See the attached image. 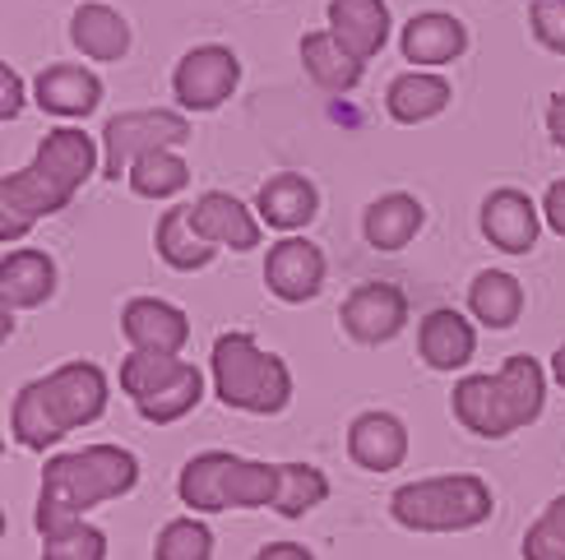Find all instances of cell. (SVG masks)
Instances as JSON below:
<instances>
[{
    "label": "cell",
    "mask_w": 565,
    "mask_h": 560,
    "mask_svg": "<svg viewBox=\"0 0 565 560\" xmlns=\"http://www.w3.org/2000/svg\"><path fill=\"white\" fill-rule=\"evenodd\" d=\"M98 158L103 149L93 134L75 126L46 130L29 168L6 172V181H0V241H6V250L29 237L38 218L61 214L84 191V181L98 172Z\"/></svg>",
    "instance_id": "obj_1"
},
{
    "label": "cell",
    "mask_w": 565,
    "mask_h": 560,
    "mask_svg": "<svg viewBox=\"0 0 565 560\" xmlns=\"http://www.w3.org/2000/svg\"><path fill=\"white\" fill-rule=\"evenodd\" d=\"M107 412V376L93 362H65L52 376L19 389L10 408V435L23 450H52L56 440L98 422Z\"/></svg>",
    "instance_id": "obj_2"
},
{
    "label": "cell",
    "mask_w": 565,
    "mask_h": 560,
    "mask_svg": "<svg viewBox=\"0 0 565 560\" xmlns=\"http://www.w3.org/2000/svg\"><path fill=\"white\" fill-rule=\"evenodd\" d=\"M139 482V459L121 445H84L75 454H56L42 473V496H38V532L79 524L93 505L130 496Z\"/></svg>",
    "instance_id": "obj_3"
},
{
    "label": "cell",
    "mask_w": 565,
    "mask_h": 560,
    "mask_svg": "<svg viewBox=\"0 0 565 560\" xmlns=\"http://www.w3.org/2000/svg\"><path fill=\"white\" fill-rule=\"evenodd\" d=\"M547 403V370L537 357L514 353L497 376H463L450 394L455 422L482 440H505L543 417Z\"/></svg>",
    "instance_id": "obj_4"
},
{
    "label": "cell",
    "mask_w": 565,
    "mask_h": 560,
    "mask_svg": "<svg viewBox=\"0 0 565 560\" xmlns=\"http://www.w3.org/2000/svg\"><path fill=\"white\" fill-rule=\"evenodd\" d=\"M209 370H214V394L250 417H274L288 408L292 399V370L278 353H265L255 334H218L214 357H209Z\"/></svg>",
    "instance_id": "obj_5"
},
{
    "label": "cell",
    "mask_w": 565,
    "mask_h": 560,
    "mask_svg": "<svg viewBox=\"0 0 565 560\" xmlns=\"http://www.w3.org/2000/svg\"><path fill=\"white\" fill-rule=\"evenodd\" d=\"M177 496L191 515L269 509L278 500V463H255V459H237L227 450H204L181 469Z\"/></svg>",
    "instance_id": "obj_6"
},
{
    "label": "cell",
    "mask_w": 565,
    "mask_h": 560,
    "mask_svg": "<svg viewBox=\"0 0 565 560\" xmlns=\"http://www.w3.org/2000/svg\"><path fill=\"white\" fill-rule=\"evenodd\" d=\"M491 486L473 473H450V477H422L398 486L390 496L394 524L413 532H468L491 519Z\"/></svg>",
    "instance_id": "obj_7"
},
{
    "label": "cell",
    "mask_w": 565,
    "mask_h": 560,
    "mask_svg": "<svg viewBox=\"0 0 565 560\" xmlns=\"http://www.w3.org/2000/svg\"><path fill=\"white\" fill-rule=\"evenodd\" d=\"M185 139H191V121H185L181 111H168V107L111 116L107 130H103V176L121 181V176H130V168L145 153L181 149Z\"/></svg>",
    "instance_id": "obj_8"
},
{
    "label": "cell",
    "mask_w": 565,
    "mask_h": 560,
    "mask_svg": "<svg viewBox=\"0 0 565 560\" xmlns=\"http://www.w3.org/2000/svg\"><path fill=\"white\" fill-rule=\"evenodd\" d=\"M237 84H242V61L232 46L218 42L191 46L172 69V93L185 111H218L237 93Z\"/></svg>",
    "instance_id": "obj_9"
},
{
    "label": "cell",
    "mask_w": 565,
    "mask_h": 560,
    "mask_svg": "<svg viewBox=\"0 0 565 560\" xmlns=\"http://www.w3.org/2000/svg\"><path fill=\"white\" fill-rule=\"evenodd\" d=\"M343 330L358 338V343H390L404 334V324H408V297L404 288H394V283H358L348 297H343Z\"/></svg>",
    "instance_id": "obj_10"
},
{
    "label": "cell",
    "mask_w": 565,
    "mask_h": 560,
    "mask_svg": "<svg viewBox=\"0 0 565 560\" xmlns=\"http://www.w3.org/2000/svg\"><path fill=\"white\" fill-rule=\"evenodd\" d=\"M265 288L278 301H288V306H301V301L320 297V288H324V250L311 246L306 237H282L278 246H269Z\"/></svg>",
    "instance_id": "obj_11"
},
{
    "label": "cell",
    "mask_w": 565,
    "mask_h": 560,
    "mask_svg": "<svg viewBox=\"0 0 565 560\" xmlns=\"http://www.w3.org/2000/svg\"><path fill=\"white\" fill-rule=\"evenodd\" d=\"M543 231V204H533L524 191L501 185L482 200V237L505 255H529Z\"/></svg>",
    "instance_id": "obj_12"
},
{
    "label": "cell",
    "mask_w": 565,
    "mask_h": 560,
    "mask_svg": "<svg viewBox=\"0 0 565 560\" xmlns=\"http://www.w3.org/2000/svg\"><path fill=\"white\" fill-rule=\"evenodd\" d=\"M121 334L130 343V353H177L181 357V347L191 343V320L172 301L135 297L121 311Z\"/></svg>",
    "instance_id": "obj_13"
},
{
    "label": "cell",
    "mask_w": 565,
    "mask_h": 560,
    "mask_svg": "<svg viewBox=\"0 0 565 560\" xmlns=\"http://www.w3.org/2000/svg\"><path fill=\"white\" fill-rule=\"evenodd\" d=\"M398 52H404V61H413V69L455 65L468 52V29L445 10L413 14L404 23V33H398Z\"/></svg>",
    "instance_id": "obj_14"
},
{
    "label": "cell",
    "mask_w": 565,
    "mask_h": 560,
    "mask_svg": "<svg viewBox=\"0 0 565 560\" xmlns=\"http://www.w3.org/2000/svg\"><path fill=\"white\" fill-rule=\"evenodd\" d=\"M33 103L46 111V116H65V121H79V116L98 111L103 103V79L93 75L88 65H46L42 75L33 79Z\"/></svg>",
    "instance_id": "obj_15"
},
{
    "label": "cell",
    "mask_w": 565,
    "mask_h": 560,
    "mask_svg": "<svg viewBox=\"0 0 565 560\" xmlns=\"http://www.w3.org/2000/svg\"><path fill=\"white\" fill-rule=\"evenodd\" d=\"M191 223L204 241H214L218 250H255L260 246V214H250V208L227 195V191H209L191 204Z\"/></svg>",
    "instance_id": "obj_16"
},
{
    "label": "cell",
    "mask_w": 565,
    "mask_h": 560,
    "mask_svg": "<svg viewBox=\"0 0 565 560\" xmlns=\"http://www.w3.org/2000/svg\"><path fill=\"white\" fill-rule=\"evenodd\" d=\"M417 353H422V362H427L431 370H463L468 362H473V353H478L473 320L450 311V306L422 315V324H417Z\"/></svg>",
    "instance_id": "obj_17"
},
{
    "label": "cell",
    "mask_w": 565,
    "mask_h": 560,
    "mask_svg": "<svg viewBox=\"0 0 565 560\" xmlns=\"http://www.w3.org/2000/svg\"><path fill=\"white\" fill-rule=\"evenodd\" d=\"M348 459L366 473H394L408 459V431L394 412H362L348 427Z\"/></svg>",
    "instance_id": "obj_18"
},
{
    "label": "cell",
    "mask_w": 565,
    "mask_h": 560,
    "mask_svg": "<svg viewBox=\"0 0 565 560\" xmlns=\"http://www.w3.org/2000/svg\"><path fill=\"white\" fill-rule=\"evenodd\" d=\"M56 292V260L46 250L14 246L0 260V301L6 311H33Z\"/></svg>",
    "instance_id": "obj_19"
},
{
    "label": "cell",
    "mask_w": 565,
    "mask_h": 560,
    "mask_svg": "<svg viewBox=\"0 0 565 560\" xmlns=\"http://www.w3.org/2000/svg\"><path fill=\"white\" fill-rule=\"evenodd\" d=\"M255 214L274 231H301L320 214V191L301 172H274L255 195Z\"/></svg>",
    "instance_id": "obj_20"
},
{
    "label": "cell",
    "mask_w": 565,
    "mask_h": 560,
    "mask_svg": "<svg viewBox=\"0 0 565 560\" xmlns=\"http://www.w3.org/2000/svg\"><path fill=\"white\" fill-rule=\"evenodd\" d=\"M329 33L358 61H375L390 42V6L385 0H329Z\"/></svg>",
    "instance_id": "obj_21"
},
{
    "label": "cell",
    "mask_w": 565,
    "mask_h": 560,
    "mask_svg": "<svg viewBox=\"0 0 565 560\" xmlns=\"http://www.w3.org/2000/svg\"><path fill=\"white\" fill-rule=\"evenodd\" d=\"M450 98H455V88L440 69H404L385 93V111L398 126H422L450 107Z\"/></svg>",
    "instance_id": "obj_22"
},
{
    "label": "cell",
    "mask_w": 565,
    "mask_h": 560,
    "mask_svg": "<svg viewBox=\"0 0 565 560\" xmlns=\"http://www.w3.org/2000/svg\"><path fill=\"white\" fill-rule=\"evenodd\" d=\"M70 42L88 61H121L130 52V23L103 0H93V6H79L70 14Z\"/></svg>",
    "instance_id": "obj_23"
},
{
    "label": "cell",
    "mask_w": 565,
    "mask_h": 560,
    "mask_svg": "<svg viewBox=\"0 0 565 560\" xmlns=\"http://www.w3.org/2000/svg\"><path fill=\"white\" fill-rule=\"evenodd\" d=\"M301 65L324 93H352L362 84V69H366V61L352 56L329 29H316V33L301 37Z\"/></svg>",
    "instance_id": "obj_24"
},
{
    "label": "cell",
    "mask_w": 565,
    "mask_h": 560,
    "mask_svg": "<svg viewBox=\"0 0 565 560\" xmlns=\"http://www.w3.org/2000/svg\"><path fill=\"white\" fill-rule=\"evenodd\" d=\"M422 223H427L422 204L404 191H394V195H381L362 214V237L371 250H404L422 231Z\"/></svg>",
    "instance_id": "obj_25"
},
{
    "label": "cell",
    "mask_w": 565,
    "mask_h": 560,
    "mask_svg": "<svg viewBox=\"0 0 565 560\" xmlns=\"http://www.w3.org/2000/svg\"><path fill=\"white\" fill-rule=\"evenodd\" d=\"M153 246H158L162 260H168L172 269H181V273H195V269H204V265H214V255H218V246L204 241L200 231H195L191 204H177V208H168V214L158 218Z\"/></svg>",
    "instance_id": "obj_26"
},
{
    "label": "cell",
    "mask_w": 565,
    "mask_h": 560,
    "mask_svg": "<svg viewBox=\"0 0 565 560\" xmlns=\"http://www.w3.org/2000/svg\"><path fill=\"white\" fill-rule=\"evenodd\" d=\"M468 311H473V320L487 324V330H510V324L524 315L520 278L505 269H482L473 278V288H468Z\"/></svg>",
    "instance_id": "obj_27"
},
{
    "label": "cell",
    "mask_w": 565,
    "mask_h": 560,
    "mask_svg": "<svg viewBox=\"0 0 565 560\" xmlns=\"http://www.w3.org/2000/svg\"><path fill=\"white\" fill-rule=\"evenodd\" d=\"M126 181L139 200H172L191 185V168H185V158L177 149H158V153L139 158Z\"/></svg>",
    "instance_id": "obj_28"
},
{
    "label": "cell",
    "mask_w": 565,
    "mask_h": 560,
    "mask_svg": "<svg viewBox=\"0 0 565 560\" xmlns=\"http://www.w3.org/2000/svg\"><path fill=\"white\" fill-rule=\"evenodd\" d=\"M185 366L191 362L177 357V353H130L121 362V394H130V403L139 408V403H149L153 394L168 389Z\"/></svg>",
    "instance_id": "obj_29"
},
{
    "label": "cell",
    "mask_w": 565,
    "mask_h": 560,
    "mask_svg": "<svg viewBox=\"0 0 565 560\" xmlns=\"http://www.w3.org/2000/svg\"><path fill=\"white\" fill-rule=\"evenodd\" d=\"M329 496V477L311 463H278V500L274 509L282 519H301Z\"/></svg>",
    "instance_id": "obj_30"
},
{
    "label": "cell",
    "mask_w": 565,
    "mask_h": 560,
    "mask_svg": "<svg viewBox=\"0 0 565 560\" xmlns=\"http://www.w3.org/2000/svg\"><path fill=\"white\" fill-rule=\"evenodd\" d=\"M200 399H204V370L191 362V366H185L168 389L153 394L149 403H139L135 412L145 417V422H153V427H172V422H181L185 412H195V408H200Z\"/></svg>",
    "instance_id": "obj_31"
},
{
    "label": "cell",
    "mask_w": 565,
    "mask_h": 560,
    "mask_svg": "<svg viewBox=\"0 0 565 560\" xmlns=\"http://www.w3.org/2000/svg\"><path fill=\"white\" fill-rule=\"evenodd\" d=\"M153 560H214V532L195 515L162 524L153 542Z\"/></svg>",
    "instance_id": "obj_32"
},
{
    "label": "cell",
    "mask_w": 565,
    "mask_h": 560,
    "mask_svg": "<svg viewBox=\"0 0 565 560\" xmlns=\"http://www.w3.org/2000/svg\"><path fill=\"white\" fill-rule=\"evenodd\" d=\"M42 560H107V532L84 519L70 528H56V532H46Z\"/></svg>",
    "instance_id": "obj_33"
},
{
    "label": "cell",
    "mask_w": 565,
    "mask_h": 560,
    "mask_svg": "<svg viewBox=\"0 0 565 560\" xmlns=\"http://www.w3.org/2000/svg\"><path fill=\"white\" fill-rule=\"evenodd\" d=\"M524 560H565V496H556L524 532Z\"/></svg>",
    "instance_id": "obj_34"
},
{
    "label": "cell",
    "mask_w": 565,
    "mask_h": 560,
    "mask_svg": "<svg viewBox=\"0 0 565 560\" xmlns=\"http://www.w3.org/2000/svg\"><path fill=\"white\" fill-rule=\"evenodd\" d=\"M529 23H533V37L543 42L547 52L565 56V0H533Z\"/></svg>",
    "instance_id": "obj_35"
},
{
    "label": "cell",
    "mask_w": 565,
    "mask_h": 560,
    "mask_svg": "<svg viewBox=\"0 0 565 560\" xmlns=\"http://www.w3.org/2000/svg\"><path fill=\"white\" fill-rule=\"evenodd\" d=\"M19 111H23V79L6 65L0 69V121H14Z\"/></svg>",
    "instance_id": "obj_36"
},
{
    "label": "cell",
    "mask_w": 565,
    "mask_h": 560,
    "mask_svg": "<svg viewBox=\"0 0 565 560\" xmlns=\"http://www.w3.org/2000/svg\"><path fill=\"white\" fill-rule=\"evenodd\" d=\"M543 223L556 231V237H565V176L547 185V195H543Z\"/></svg>",
    "instance_id": "obj_37"
},
{
    "label": "cell",
    "mask_w": 565,
    "mask_h": 560,
    "mask_svg": "<svg viewBox=\"0 0 565 560\" xmlns=\"http://www.w3.org/2000/svg\"><path fill=\"white\" fill-rule=\"evenodd\" d=\"M547 134H552L556 149H565V88L547 103Z\"/></svg>",
    "instance_id": "obj_38"
},
{
    "label": "cell",
    "mask_w": 565,
    "mask_h": 560,
    "mask_svg": "<svg viewBox=\"0 0 565 560\" xmlns=\"http://www.w3.org/2000/svg\"><path fill=\"white\" fill-rule=\"evenodd\" d=\"M255 560H316V556L306 551L301 542H269V547L255 551Z\"/></svg>",
    "instance_id": "obj_39"
},
{
    "label": "cell",
    "mask_w": 565,
    "mask_h": 560,
    "mask_svg": "<svg viewBox=\"0 0 565 560\" xmlns=\"http://www.w3.org/2000/svg\"><path fill=\"white\" fill-rule=\"evenodd\" d=\"M552 376H556V385H565V343L552 353Z\"/></svg>",
    "instance_id": "obj_40"
}]
</instances>
